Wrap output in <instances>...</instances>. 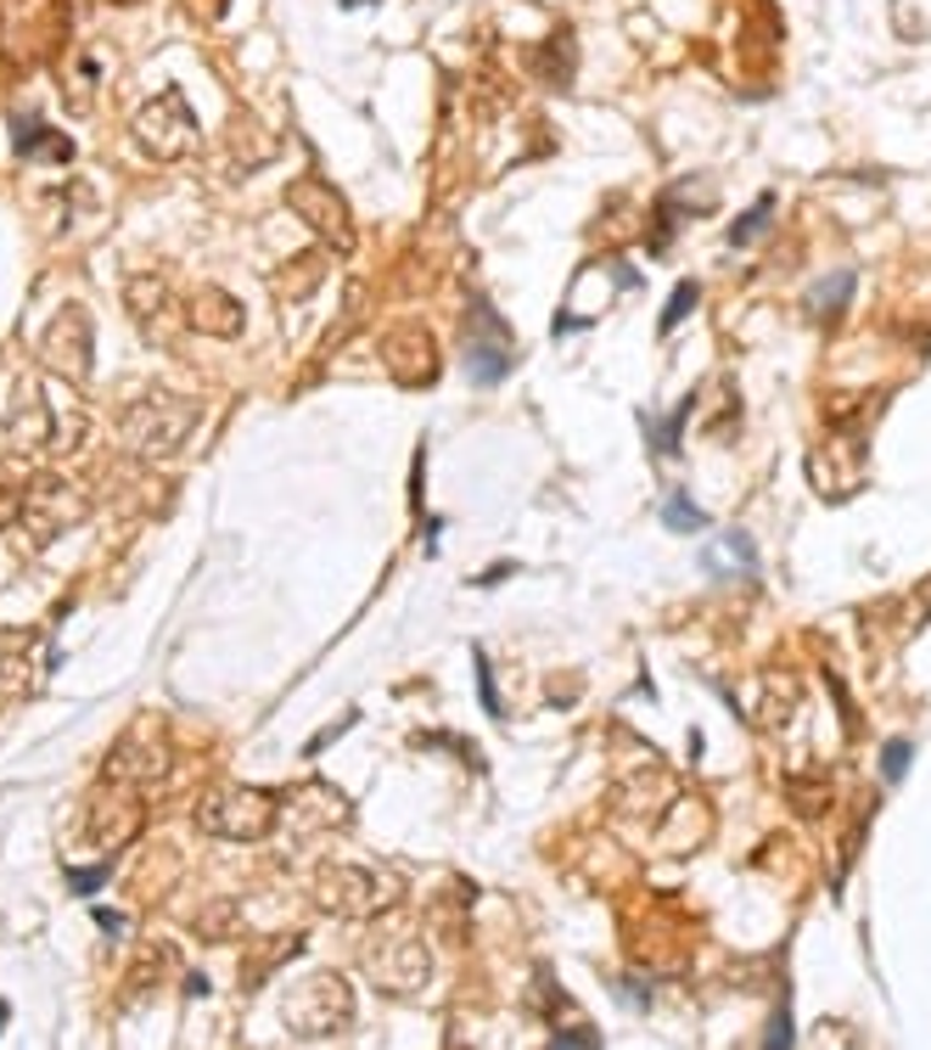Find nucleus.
Listing matches in <instances>:
<instances>
[{"label":"nucleus","instance_id":"obj_11","mask_svg":"<svg viewBox=\"0 0 931 1050\" xmlns=\"http://www.w3.org/2000/svg\"><path fill=\"white\" fill-rule=\"evenodd\" d=\"M556 1045H601V1034H583V1028H572V1034H556Z\"/></svg>","mask_w":931,"mask_h":1050},{"label":"nucleus","instance_id":"obj_8","mask_svg":"<svg viewBox=\"0 0 931 1050\" xmlns=\"http://www.w3.org/2000/svg\"><path fill=\"white\" fill-rule=\"evenodd\" d=\"M668 529H707V517L691 500H668Z\"/></svg>","mask_w":931,"mask_h":1050},{"label":"nucleus","instance_id":"obj_9","mask_svg":"<svg viewBox=\"0 0 931 1050\" xmlns=\"http://www.w3.org/2000/svg\"><path fill=\"white\" fill-rule=\"evenodd\" d=\"M107 859H102V866H95V871H68V882H73V893H95V888H102L107 882Z\"/></svg>","mask_w":931,"mask_h":1050},{"label":"nucleus","instance_id":"obj_7","mask_svg":"<svg viewBox=\"0 0 931 1050\" xmlns=\"http://www.w3.org/2000/svg\"><path fill=\"white\" fill-rule=\"evenodd\" d=\"M904 770H909V742H887V753H881V776L904 781Z\"/></svg>","mask_w":931,"mask_h":1050},{"label":"nucleus","instance_id":"obj_6","mask_svg":"<svg viewBox=\"0 0 931 1050\" xmlns=\"http://www.w3.org/2000/svg\"><path fill=\"white\" fill-rule=\"evenodd\" d=\"M679 421H684V410H679L673 421H657V416H646V433L657 439V450H662V455H679Z\"/></svg>","mask_w":931,"mask_h":1050},{"label":"nucleus","instance_id":"obj_2","mask_svg":"<svg viewBox=\"0 0 931 1050\" xmlns=\"http://www.w3.org/2000/svg\"><path fill=\"white\" fill-rule=\"evenodd\" d=\"M292 208L309 214L320 236H337V242H349V230H342V225H349V214H342V203H337V197H326V191H320L315 180L292 191Z\"/></svg>","mask_w":931,"mask_h":1050},{"label":"nucleus","instance_id":"obj_3","mask_svg":"<svg viewBox=\"0 0 931 1050\" xmlns=\"http://www.w3.org/2000/svg\"><path fill=\"white\" fill-rule=\"evenodd\" d=\"M848 298H853V270H837V275H830V286L819 281L814 293H808V309H814L819 320H830V315L848 309Z\"/></svg>","mask_w":931,"mask_h":1050},{"label":"nucleus","instance_id":"obj_10","mask_svg":"<svg viewBox=\"0 0 931 1050\" xmlns=\"http://www.w3.org/2000/svg\"><path fill=\"white\" fill-rule=\"evenodd\" d=\"M769 1045H792V1017H786V1012L774 1017V1034H769Z\"/></svg>","mask_w":931,"mask_h":1050},{"label":"nucleus","instance_id":"obj_4","mask_svg":"<svg viewBox=\"0 0 931 1050\" xmlns=\"http://www.w3.org/2000/svg\"><path fill=\"white\" fill-rule=\"evenodd\" d=\"M696 298H702V293H696V281H679V286H673V298H668V309H662V331H673L684 315H691Z\"/></svg>","mask_w":931,"mask_h":1050},{"label":"nucleus","instance_id":"obj_5","mask_svg":"<svg viewBox=\"0 0 931 1050\" xmlns=\"http://www.w3.org/2000/svg\"><path fill=\"white\" fill-rule=\"evenodd\" d=\"M769 214H774V197H758L747 219H735V225H729V242H752V236L763 230V219H769Z\"/></svg>","mask_w":931,"mask_h":1050},{"label":"nucleus","instance_id":"obj_1","mask_svg":"<svg viewBox=\"0 0 931 1050\" xmlns=\"http://www.w3.org/2000/svg\"><path fill=\"white\" fill-rule=\"evenodd\" d=\"M466 371H472V382H482V388L511 371V338H506L500 315L488 304H472V315H466Z\"/></svg>","mask_w":931,"mask_h":1050},{"label":"nucleus","instance_id":"obj_12","mask_svg":"<svg viewBox=\"0 0 931 1050\" xmlns=\"http://www.w3.org/2000/svg\"><path fill=\"white\" fill-rule=\"evenodd\" d=\"M95 922H102L107 933H124V916H113V911H95Z\"/></svg>","mask_w":931,"mask_h":1050}]
</instances>
